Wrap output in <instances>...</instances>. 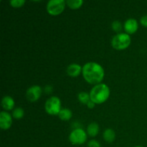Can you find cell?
I'll return each instance as SVG.
<instances>
[{
    "label": "cell",
    "mask_w": 147,
    "mask_h": 147,
    "mask_svg": "<svg viewBox=\"0 0 147 147\" xmlns=\"http://www.w3.org/2000/svg\"><path fill=\"white\" fill-rule=\"evenodd\" d=\"M66 6V1L64 0H50L47 2L46 9L50 15L57 16L63 12Z\"/></svg>",
    "instance_id": "5b68a950"
},
{
    "label": "cell",
    "mask_w": 147,
    "mask_h": 147,
    "mask_svg": "<svg viewBox=\"0 0 147 147\" xmlns=\"http://www.w3.org/2000/svg\"><path fill=\"white\" fill-rule=\"evenodd\" d=\"M88 147H100V144L98 141L92 139L88 143Z\"/></svg>",
    "instance_id": "ffe728a7"
},
{
    "label": "cell",
    "mask_w": 147,
    "mask_h": 147,
    "mask_svg": "<svg viewBox=\"0 0 147 147\" xmlns=\"http://www.w3.org/2000/svg\"><path fill=\"white\" fill-rule=\"evenodd\" d=\"M90 100L96 104H102L109 99L110 96V89L105 83L96 85L92 88L90 93Z\"/></svg>",
    "instance_id": "7a4b0ae2"
},
{
    "label": "cell",
    "mask_w": 147,
    "mask_h": 147,
    "mask_svg": "<svg viewBox=\"0 0 147 147\" xmlns=\"http://www.w3.org/2000/svg\"><path fill=\"white\" fill-rule=\"evenodd\" d=\"M112 29H113V31L116 32H119L122 29V24L121 22L118 20H116V21L113 22L111 24Z\"/></svg>",
    "instance_id": "d6986e66"
},
{
    "label": "cell",
    "mask_w": 147,
    "mask_h": 147,
    "mask_svg": "<svg viewBox=\"0 0 147 147\" xmlns=\"http://www.w3.org/2000/svg\"><path fill=\"white\" fill-rule=\"evenodd\" d=\"M103 137L105 142L108 143H112L116 139V133L113 129H107L103 132Z\"/></svg>",
    "instance_id": "7c38bea8"
},
{
    "label": "cell",
    "mask_w": 147,
    "mask_h": 147,
    "mask_svg": "<svg viewBox=\"0 0 147 147\" xmlns=\"http://www.w3.org/2000/svg\"><path fill=\"white\" fill-rule=\"evenodd\" d=\"M25 2L24 0H11L9 1V4L14 8H20L24 5Z\"/></svg>",
    "instance_id": "ac0fdd59"
},
{
    "label": "cell",
    "mask_w": 147,
    "mask_h": 147,
    "mask_svg": "<svg viewBox=\"0 0 147 147\" xmlns=\"http://www.w3.org/2000/svg\"><path fill=\"white\" fill-rule=\"evenodd\" d=\"M131 42V39L127 33H119L112 38L111 45L117 50H123L128 48Z\"/></svg>",
    "instance_id": "3957f363"
},
{
    "label": "cell",
    "mask_w": 147,
    "mask_h": 147,
    "mask_svg": "<svg viewBox=\"0 0 147 147\" xmlns=\"http://www.w3.org/2000/svg\"><path fill=\"white\" fill-rule=\"evenodd\" d=\"M95 106H96V103H93L92 100H90V101H89L88 103H87L88 108V109H93V108L95 107Z\"/></svg>",
    "instance_id": "7402d4cb"
},
{
    "label": "cell",
    "mask_w": 147,
    "mask_h": 147,
    "mask_svg": "<svg viewBox=\"0 0 147 147\" xmlns=\"http://www.w3.org/2000/svg\"><path fill=\"white\" fill-rule=\"evenodd\" d=\"M134 147H144V146H134Z\"/></svg>",
    "instance_id": "603a6c76"
},
{
    "label": "cell",
    "mask_w": 147,
    "mask_h": 147,
    "mask_svg": "<svg viewBox=\"0 0 147 147\" xmlns=\"http://www.w3.org/2000/svg\"><path fill=\"white\" fill-rule=\"evenodd\" d=\"M42 95V88L40 86H32L29 88L26 91V97L30 102H35Z\"/></svg>",
    "instance_id": "52a82bcc"
},
{
    "label": "cell",
    "mask_w": 147,
    "mask_h": 147,
    "mask_svg": "<svg viewBox=\"0 0 147 147\" xmlns=\"http://www.w3.org/2000/svg\"><path fill=\"white\" fill-rule=\"evenodd\" d=\"M99 133V126L96 123H91L88 126L87 134L90 137H95Z\"/></svg>",
    "instance_id": "4fadbf2b"
},
{
    "label": "cell",
    "mask_w": 147,
    "mask_h": 147,
    "mask_svg": "<svg viewBox=\"0 0 147 147\" xmlns=\"http://www.w3.org/2000/svg\"><path fill=\"white\" fill-rule=\"evenodd\" d=\"M82 70H83V67L79 64L72 63L67 66L66 72H67V74L70 77L76 78L80 76V73H82Z\"/></svg>",
    "instance_id": "30bf717a"
},
{
    "label": "cell",
    "mask_w": 147,
    "mask_h": 147,
    "mask_svg": "<svg viewBox=\"0 0 147 147\" xmlns=\"http://www.w3.org/2000/svg\"><path fill=\"white\" fill-rule=\"evenodd\" d=\"M78 100L82 104L87 105V103L90 100V94L86 93V92H80V93H79L78 95Z\"/></svg>",
    "instance_id": "2e32d148"
},
{
    "label": "cell",
    "mask_w": 147,
    "mask_h": 147,
    "mask_svg": "<svg viewBox=\"0 0 147 147\" xmlns=\"http://www.w3.org/2000/svg\"><path fill=\"white\" fill-rule=\"evenodd\" d=\"M82 74L87 83L96 86L101 83L104 78L105 72L100 64L96 62H88L83 66Z\"/></svg>",
    "instance_id": "6da1fadb"
},
{
    "label": "cell",
    "mask_w": 147,
    "mask_h": 147,
    "mask_svg": "<svg viewBox=\"0 0 147 147\" xmlns=\"http://www.w3.org/2000/svg\"><path fill=\"white\" fill-rule=\"evenodd\" d=\"M24 115V111L22 108L17 107L12 111V117L15 119H21Z\"/></svg>",
    "instance_id": "e0dca14e"
},
{
    "label": "cell",
    "mask_w": 147,
    "mask_h": 147,
    "mask_svg": "<svg viewBox=\"0 0 147 147\" xmlns=\"http://www.w3.org/2000/svg\"><path fill=\"white\" fill-rule=\"evenodd\" d=\"M69 141L73 145H83L87 141V134L81 128H76L69 135Z\"/></svg>",
    "instance_id": "8992f818"
},
{
    "label": "cell",
    "mask_w": 147,
    "mask_h": 147,
    "mask_svg": "<svg viewBox=\"0 0 147 147\" xmlns=\"http://www.w3.org/2000/svg\"><path fill=\"white\" fill-rule=\"evenodd\" d=\"M59 119L63 121H67L70 120L73 116V113L71 111L68 109H62L59 114L57 115Z\"/></svg>",
    "instance_id": "5bb4252c"
},
{
    "label": "cell",
    "mask_w": 147,
    "mask_h": 147,
    "mask_svg": "<svg viewBox=\"0 0 147 147\" xmlns=\"http://www.w3.org/2000/svg\"><path fill=\"white\" fill-rule=\"evenodd\" d=\"M138 28H139V24L137 20L133 18L127 20L123 24V29L128 34H134L138 30Z\"/></svg>",
    "instance_id": "9c48e42d"
},
{
    "label": "cell",
    "mask_w": 147,
    "mask_h": 147,
    "mask_svg": "<svg viewBox=\"0 0 147 147\" xmlns=\"http://www.w3.org/2000/svg\"><path fill=\"white\" fill-rule=\"evenodd\" d=\"M14 105H15L14 100L11 96H5L1 99V106L5 110V111L14 109Z\"/></svg>",
    "instance_id": "8fae6325"
},
{
    "label": "cell",
    "mask_w": 147,
    "mask_h": 147,
    "mask_svg": "<svg viewBox=\"0 0 147 147\" xmlns=\"http://www.w3.org/2000/svg\"><path fill=\"white\" fill-rule=\"evenodd\" d=\"M12 124V118L8 112L3 111L0 113V128L2 130L10 129Z\"/></svg>",
    "instance_id": "ba28073f"
},
{
    "label": "cell",
    "mask_w": 147,
    "mask_h": 147,
    "mask_svg": "<svg viewBox=\"0 0 147 147\" xmlns=\"http://www.w3.org/2000/svg\"><path fill=\"white\" fill-rule=\"evenodd\" d=\"M61 109V100L57 96L49 98L45 103V110L49 115H58Z\"/></svg>",
    "instance_id": "277c9868"
},
{
    "label": "cell",
    "mask_w": 147,
    "mask_h": 147,
    "mask_svg": "<svg viewBox=\"0 0 147 147\" xmlns=\"http://www.w3.org/2000/svg\"><path fill=\"white\" fill-rule=\"evenodd\" d=\"M83 0H67L66 5L71 9H78L83 6Z\"/></svg>",
    "instance_id": "9a60e30c"
},
{
    "label": "cell",
    "mask_w": 147,
    "mask_h": 147,
    "mask_svg": "<svg viewBox=\"0 0 147 147\" xmlns=\"http://www.w3.org/2000/svg\"><path fill=\"white\" fill-rule=\"evenodd\" d=\"M140 23L142 26L147 27V15L142 17V18L140 19Z\"/></svg>",
    "instance_id": "44dd1931"
}]
</instances>
